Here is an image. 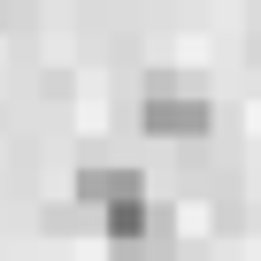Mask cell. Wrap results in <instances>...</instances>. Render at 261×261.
Wrapping results in <instances>:
<instances>
[{"label":"cell","instance_id":"6da1fadb","mask_svg":"<svg viewBox=\"0 0 261 261\" xmlns=\"http://www.w3.org/2000/svg\"><path fill=\"white\" fill-rule=\"evenodd\" d=\"M139 123H146V139H169V146H185V139H207L215 108H207V92H200L192 77H146Z\"/></svg>","mask_w":261,"mask_h":261},{"label":"cell","instance_id":"7a4b0ae2","mask_svg":"<svg viewBox=\"0 0 261 261\" xmlns=\"http://www.w3.org/2000/svg\"><path fill=\"white\" fill-rule=\"evenodd\" d=\"M77 200L100 207V215H115V207H130V200H154V192H146V177L130 169V162H85V169H77Z\"/></svg>","mask_w":261,"mask_h":261},{"label":"cell","instance_id":"3957f363","mask_svg":"<svg viewBox=\"0 0 261 261\" xmlns=\"http://www.w3.org/2000/svg\"><path fill=\"white\" fill-rule=\"evenodd\" d=\"M177 261H185V253H177Z\"/></svg>","mask_w":261,"mask_h":261}]
</instances>
